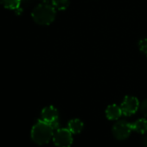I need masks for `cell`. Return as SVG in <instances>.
Instances as JSON below:
<instances>
[{"mask_svg":"<svg viewBox=\"0 0 147 147\" xmlns=\"http://www.w3.org/2000/svg\"><path fill=\"white\" fill-rule=\"evenodd\" d=\"M54 128L42 119L38 120L31 129V138L37 144H45L53 138Z\"/></svg>","mask_w":147,"mask_h":147,"instance_id":"cell-1","label":"cell"},{"mask_svg":"<svg viewBox=\"0 0 147 147\" xmlns=\"http://www.w3.org/2000/svg\"><path fill=\"white\" fill-rule=\"evenodd\" d=\"M55 8L52 5L41 4L32 11L31 16L34 22L39 25H49L55 18Z\"/></svg>","mask_w":147,"mask_h":147,"instance_id":"cell-2","label":"cell"},{"mask_svg":"<svg viewBox=\"0 0 147 147\" xmlns=\"http://www.w3.org/2000/svg\"><path fill=\"white\" fill-rule=\"evenodd\" d=\"M72 132L68 128H61L53 135V141L56 147H70L73 143Z\"/></svg>","mask_w":147,"mask_h":147,"instance_id":"cell-3","label":"cell"},{"mask_svg":"<svg viewBox=\"0 0 147 147\" xmlns=\"http://www.w3.org/2000/svg\"><path fill=\"white\" fill-rule=\"evenodd\" d=\"M132 131L131 124L125 120H119L116 122L112 129L113 136L119 140H124L129 137L131 131Z\"/></svg>","mask_w":147,"mask_h":147,"instance_id":"cell-4","label":"cell"},{"mask_svg":"<svg viewBox=\"0 0 147 147\" xmlns=\"http://www.w3.org/2000/svg\"><path fill=\"white\" fill-rule=\"evenodd\" d=\"M42 119L47 123H49L53 128L55 129H58L59 127V113L58 111L55 107H54L53 106H49L46 107L42 109Z\"/></svg>","mask_w":147,"mask_h":147,"instance_id":"cell-5","label":"cell"},{"mask_svg":"<svg viewBox=\"0 0 147 147\" xmlns=\"http://www.w3.org/2000/svg\"><path fill=\"white\" fill-rule=\"evenodd\" d=\"M139 107L138 100L133 96H126L121 103L120 108L122 113L125 116H130L135 113Z\"/></svg>","mask_w":147,"mask_h":147,"instance_id":"cell-6","label":"cell"},{"mask_svg":"<svg viewBox=\"0 0 147 147\" xmlns=\"http://www.w3.org/2000/svg\"><path fill=\"white\" fill-rule=\"evenodd\" d=\"M122 111L120 107L113 104L107 107V108L106 109V116L108 119L110 120H116L118 119L120 116H121Z\"/></svg>","mask_w":147,"mask_h":147,"instance_id":"cell-7","label":"cell"},{"mask_svg":"<svg viewBox=\"0 0 147 147\" xmlns=\"http://www.w3.org/2000/svg\"><path fill=\"white\" fill-rule=\"evenodd\" d=\"M83 126H84L83 122L81 119H73L67 124L68 130L72 133H75V134L80 133L82 131Z\"/></svg>","mask_w":147,"mask_h":147,"instance_id":"cell-8","label":"cell"},{"mask_svg":"<svg viewBox=\"0 0 147 147\" xmlns=\"http://www.w3.org/2000/svg\"><path fill=\"white\" fill-rule=\"evenodd\" d=\"M132 131L139 132L141 134H144L147 132V119H139L136 120L133 124H131Z\"/></svg>","mask_w":147,"mask_h":147,"instance_id":"cell-9","label":"cell"},{"mask_svg":"<svg viewBox=\"0 0 147 147\" xmlns=\"http://www.w3.org/2000/svg\"><path fill=\"white\" fill-rule=\"evenodd\" d=\"M0 3L6 9L16 11L20 8L22 0H0Z\"/></svg>","mask_w":147,"mask_h":147,"instance_id":"cell-10","label":"cell"},{"mask_svg":"<svg viewBox=\"0 0 147 147\" xmlns=\"http://www.w3.org/2000/svg\"><path fill=\"white\" fill-rule=\"evenodd\" d=\"M52 5L59 11L66 10L69 5V0H53Z\"/></svg>","mask_w":147,"mask_h":147,"instance_id":"cell-11","label":"cell"},{"mask_svg":"<svg viewBox=\"0 0 147 147\" xmlns=\"http://www.w3.org/2000/svg\"><path fill=\"white\" fill-rule=\"evenodd\" d=\"M138 47L142 52L147 54V38H144V39L140 40L138 42Z\"/></svg>","mask_w":147,"mask_h":147,"instance_id":"cell-12","label":"cell"},{"mask_svg":"<svg viewBox=\"0 0 147 147\" xmlns=\"http://www.w3.org/2000/svg\"><path fill=\"white\" fill-rule=\"evenodd\" d=\"M140 111H141V113H142L144 116L147 117V99L144 100L141 103V105H140Z\"/></svg>","mask_w":147,"mask_h":147,"instance_id":"cell-13","label":"cell"},{"mask_svg":"<svg viewBox=\"0 0 147 147\" xmlns=\"http://www.w3.org/2000/svg\"><path fill=\"white\" fill-rule=\"evenodd\" d=\"M41 1L43 3V4H48V5H51L53 0H41Z\"/></svg>","mask_w":147,"mask_h":147,"instance_id":"cell-14","label":"cell"},{"mask_svg":"<svg viewBox=\"0 0 147 147\" xmlns=\"http://www.w3.org/2000/svg\"><path fill=\"white\" fill-rule=\"evenodd\" d=\"M143 144L144 147H147V137H144L143 138Z\"/></svg>","mask_w":147,"mask_h":147,"instance_id":"cell-15","label":"cell"},{"mask_svg":"<svg viewBox=\"0 0 147 147\" xmlns=\"http://www.w3.org/2000/svg\"><path fill=\"white\" fill-rule=\"evenodd\" d=\"M22 1H24V0H22ZM26 1H27V0H26Z\"/></svg>","mask_w":147,"mask_h":147,"instance_id":"cell-16","label":"cell"}]
</instances>
